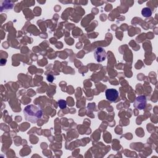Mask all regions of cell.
Returning a JSON list of instances; mask_svg holds the SVG:
<instances>
[{"instance_id":"obj_4","label":"cell","mask_w":158,"mask_h":158,"mask_svg":"<svg viewBox=\"0 0 158 158\" xmlns=\"http://www.w3.org/2000/svg\"><path fill=\"white\" fill-rule=\"evenodd\" d=\"M105 94L106 99L110 102L115 101L118 98V91L115 89H107L106 90Z\"/></svg>"},{"instance_id":"obj_6","label":"cell","mask_w":158,"mask_h":158,"mask_svg":"<svg viewBox=\"0 0 158 158\" xmlns=\"http://www.w3.org/2000/svg\"><path fill=\"white\" fill-rule=\"evenodd\" d=\"M58 105H59V107L61 109H63L64 108L66 107L67 106V102L65 100H63V99H60L59 101H58Z\"/></svg>"},{"instance_id":"obj_3","label":"cell","mask_w":158,"mask_h":158,"mask_svg":"<svg viewBox=\"0 0 158 158\" xmlns=\"http://www.w3.org/2000/svg\"><path fill=\"white\" fill-rule=\"evenodd\" d=\"M146 105V98L145 96L140 95L136 98L133 102V106L139 110L145 108Z\"/></svg>"},{"instance_id":"obj_2","label":"cell","mask_w":158,"mask_h":158,"mask_svg":"<svg viewBox=\"0 0 158 158\" xmlns=\"http://www.w3.org/2000/svg\"><path fill=\"white\" fill-rule=\"evenodd\" d=\"M94 56L97 62H103L106 58V52L104 48L98 47L94 51Z\"/></svg>"},{"instance_id":"obj_7","label":"cell","mask_w":158,"mask_h":158,"mask_svg":"<svg viewBox=\"0 0 158 158\" xmlns=\"http://www.w3.org/2000/svg\"><path fill=\"white\" fill-rule=\"evenodd\" d=\"M47 80L49 82H52L54 80V77L52 75H48L47 76Z\"/></svg>"},{"instance_id":"obj_1","label":"cell","mask_w":158,"mask_h":158,"mask_svg":"<svg viewBox=\"0 0 158 158\" xmlns=\"http://www.w3.org/2000/svg\"><path fill=\"white\" fill-rule=\"evenodd\" d=\"M23 115L27 121L35 123L43 116V110L39 107L33 104L27 106L23 109Z\"/></svg>"},{"instance_id":"obj_5","label":"cell","mask_w":158,"mask_h":158,"mask_svg":"<svg viewBox=\"0 0 158 158\" xmlns=\"http://www.w3.org/2000/svg\"><path fill=\"white\" fill-rule=\"evenodd\" d=\"M141 14L144 17H149L152 15V11L149 7H144L141 10Z\"/></svg>"}]
</instances>
